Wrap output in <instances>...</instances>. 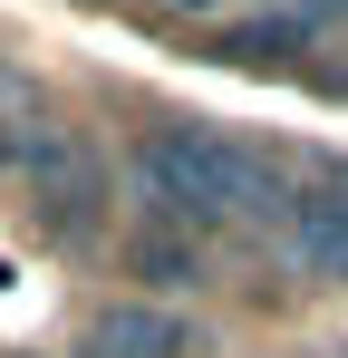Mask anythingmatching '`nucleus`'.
<instances>
[{
    "label": "nucleus",
    "mask_w": 348,
    "mask_h": 358,
    "mask_svg": "<svg viewBox=\"0 0 348 358\" xmlns=\"http://www.w3.org/2000/svg\"><path fill=\"white\" fill-rule=\"evenodd\" d=\"M126 184H136L145 223H184V233H203V223H281L290 194H300L261 145L213 136V126H145L136 155H126Z\"/></svg>",
    "instance_id": "f257e3e1"
},
{
    "label": "nucleus",
    "mask_w": 348,
    "mask_h": 358,
    "mask_svg": "<svg viewBox=\"0 0 348 358\" xmlns=\"http://www.w3.org/2000/svg\"><path fill=\"white\" fill-rule=\"evenodd\" d=\"M20 175H29V223L49 242H87L97 203H107V165L78 126H29L20 136Z\"/></svg>",
    "instance_id": "f03ea898"
},
{
    "label": "nucleus",
    "mask_w": 348,
    "mask_h": 358,
    "mask_svg": "<svg viewBox=\"0 0 348 358\" xmlns=\"http://www.w3.org/2000/svg\"><path fill=\"white\" fill-rule=\"evenodd\" d=\"M281 252H290V271H310V281H348V175H319V184L290 194Z\"/></svg>",
    "instance_id": "7ed1b4c3"
},
{
    "label": "nucleus",
    "mask_w": 348,
    "mask_h": 358,
    "mask_svg": "<svg viewBox=\"0 0 348 358\" xmlns=\"http://www.w3.org/2000/svg\"><path fill=\"white\" fill-rule=\"evenodd\" d=\"M184 349H194V329L174 310H136V300L87 329V358H184Z\"/></svg>",
    "instance_id": "20e7f679"
},
{
    "label": "nucleus",
    "mask_w": 348,
    "mask_h": 358,
    "mask_svg": "<svg viewBox=\"0 0 348 358\" xmlns=\"http://www.w3.org/2000/svg\"><path fill=\"white\" fill-rule=\"evenodd\" d=\"M300 49H310L300 10H252V20H223V39H213V59H242V68H281Z\"/></svg>",
    "instance_id": "39448f33"
},
{
    "label": "nucleus",
    "mask_w": 348,
    "mask_h": 358,
    "mask_svg": "<svg viewBox=\"0 0 348 358\" xmlns=\"http://www.w3.org/2000/svg\"><path fill=\"white\" fill-rule=\"evenodd\" d=\"M126 262H136V281H155V291H184V281H203V242L184 233V223H136Z\"/></svg>",
    "instance_id": "423d86ee"
},
{
    "label": "nucleus",
    "mask_w": 348,
    "mask_h": 358,
    "mask_svg": "<svg viewBox=\"0 0 348 358\" xmlns=\"http://www.w3.org/2000/svg\"><path fill=\"white\" fill-rule=\"evenodd\" d=\"M281 10H300L310 29H348V0H281Z\"/></svg>",
    "instance_id": "0eeeda50"
}]
</instances>
